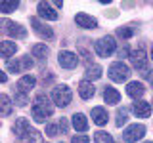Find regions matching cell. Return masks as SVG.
<instances>
[{
    "mask_svg": "<svg viewBox=\"0 0 153 143\" xmlns=\"http://www.w3.org/2000/svg\"><path fill=\"white\" fill-rule=\"evenodd\" d=\"M31 113H33V118H35L36 122H44L48 116H52V113H54V105L50 103V99L46 97V95H36L35 97V103H33L31 107Z\"/></svg>",
    "mask_w": 153,
    "mask_h": 143,
    "instance_id": "6da1fadb",
    "label": "cell"
},
{
    "mask_svg": "<svg viewBox=\"0 0 153 143\" xmlns=\"http://www.w3.org/2000/svg\"><path fill=\"white\" fill-rule=\"evenodd\" d=\"M117 48V42H115L113 36H102L100 40L94 42V50L100 57H109Z\"/></svg>",
    "mask_w": 153,
    "mask_h": 143,
    "instance_id": "7a4b0ae2",
    "label": "cell"
},
{
    "mask_svg": "<svg viewBox=\"0 0 153 143\" xmlns=\"http://www.w3.org/2000/svg\"><path fill=\"white\" fill-rule=\"evenodd\" d=\"M52 99H54V103L57 107H67V105L71 103V99H73V92H71V88L65 86V84L56 86L54 92H52Z\"/></svg>",
    "mask_w": 153,
    "mask_h": 143,
    "instance_id": "3957f363",
    "label": "cell"
},
{
    "mask_svg": "<svg viewBox=\"0 0 153 143\" xmlns=\"http://www.w3.org/2000/svg\"><path fill=\"white\" fill-rule=\"evenodd\" d=\"M128 76H130V69H128L123 61H117V63H113L109 67V78H111L113 82H124Z\"/></svg>",
    "mask_w": 153,
    "mask_h": 143,
    "instance_id": "277c9868",
    "label": "cell"
},
{
    "mask_svg": "<svg viewBox=\"0 0 153 143\" xmlns=\"http://www.w3.org/2000/svg\"><path fill=\"white\" fill-rule=\"evenodd\" d=\"M143 136H146V126H143V124H132V126H128L126 130L123 132V139L126 143H136L138 139H142Z\"/></svg>",
    "mask_w": 153,
    "mask_h": 143,
    "instance_id": "5b68a950",
    "label": "cell"
},
{
    "mask_svg": "<svg viewBox=\"0 0 153 143\" xmlns=\"http://www.w3.org/2000/svg\"><path fill=\"white\" fill-rule=\"evenodd\" d=\"M128 57H130V63H132L134 69L143 71V73L147 71V55H146V52H143L142 48H138V50H132Z\"/></svg>",
    "mask_w": 153,
    "mask_h": 143,
    "instance_id": "8992f818",
    "label": "cell"
},
{
    "mask_svg": "<svg viewBox=\"0 0 153 143\" xmlns=\"http://www.w3.org/2000/svg\"><path fill=\"white\" fill-rule=\"evenodd\" d=\"M33 67V61L31 57L25 55L21 57V59H8L6 61V69L12 71V73H21V71H29Z\"/></svg>",
    "mask_w": 153,
    "mask_h": 143,
    "instance_id": "52a82bcc",
    "label": "cell"
},
{
    "mask_svg": "<svg viewBox=\"0 0 153 143\" xmlns=\"http://www.w3.org/2000/svg\"><path fill=\"white\" fill-rule=\"evenodd\" d=\"M36 12H38V15L42 19H48V21H56V19L59 17L57 12L54 10V4H50V2H38Z\"/></svg>",
    "mask_w": 153,
    "mask_h": 143,
    "instance_id": "ba28073f",
    "label": "cell"
},
{
    "mask_svg": "<svg viewBox=\"0 0 153 143\" xmlns=\"http://www.w3.org/2000/svg\"><path fill=\"white\" fill-rule=\"evenodd\" d=\"M57 61H59V65L63 67V69H75V67L79 65V57H76L73 52H59Z\"/></svg>",
    "mask_w": 153,
    "mask_h": 143,
    "instance_id": "9c48e42d",
    "label": "cell"
},
{
    "mask_svg": "<svg viewBox=\"0 0 153 143\" xmlns=\"http://www.w3.org/2000/svg\"><path fill=\"white\" fill-rule=\"evenodd\" d=\"M4 32L10 35V36H16V38H25L27 36L25 29L21 25H17V23H13V21H4Z\"/></svg>",
    "mask_w": 153,
    "mask_h": 143,
    "instance_id": "30bf717a",
    "label": "cell"
},
{
    "mask_svg": "<svg viewBox=\"0 0 153 143\" xmlns=\"http://www.w3.org/2000/svg\"><path fill=\"white\" fill-rule=\"evenodd\" d=\"M75 23L79 27H82V29H96V27H98V21H96L92 15L84 13V12H80V13L75 15Z\"/></svg>",
    "mask_w": 153,
    "mask_h": 143,
    "instance_id": "8fae6325",
    "label": "cell"
},
{
    "mask_svg": "<svg viewBox=\"0 0 153 143\" xmlns=\"http://www.w3.org/2000/svg\"><path fill=\"white\" fill-rule=\"evenodd\" d=\"M31 130H33V128H31V124H29L27 118H17L16 124H13V133H16L19 139H23Z\"/></svg>",
    "mask_w": 153,
    "mask_h": 143,
    "instance_id": "7c38bea8",
    "label": "cell"
},
{
    "mask_svg": "<svg viewBox=\"0 0 153 143\" xmlns=\"http://www.w3.org/2000/svg\"><path fill=\"white\" fill-rule=\"evenodd\" d=\"M31 25H33V29H35V32L38 36H42V38H52L54 36V31H52L48 25H44V23H40L36 17L31 19Z\"/></svg>",
    "mask_w": 153,
    "mask_h": 143,
    "instance_id": "4fadbf2b",
    "label": "cell"
},
{
    "mask_svg": "<svg viewBox=\"0 0 153 143\" xmlns=\"http://www.w3.org/2000/svg\"><path fill=\"white\" fill-rule=\"evenodd\" d=\"M132 111H134V114H136L138 118H147L151 114V105L147 103V101H136L134 103V107H132Z\"/></svg>",
    "mask_w": 153,
    "mask_h": 143,
    "instance_id": "5bb4252c",
    "label": "cell"
},
{
    "mask_svg": "<svg viewBox=\"0 0 153 143\" xmlns=\"http://www.w3.org/2000/svg\"><path fill=\"white\" fill-rule=\"evenodd\" d=\"M94 92H96V88H94V84L90 82V80H82V82L79 84V94H80L82 99L94 97Z\"/></svg>",
    "mask_w": 153,
    "mask_h": 143,
    "instance_id": "9a60e30c",
    "label": "cell"
},
{
    "mask_svg": "<svg viewBox=\"0 0 153 143\" xmlns=\"http://www.w3.org/2000/svg\"><path fill=\"white\" fill-rule=\"evenodd\" d=\"M143 92H146V86H143L142 82H130L126 86V94L130 95V97H134V99H138V97H142L143 95Z\"/></svg>",
    "mask_w": 153,
    "mask_h": 143,
    "instance_id": "2e32d148",
    "label": "cell"
},
{
    "mask_svg": "<svg viewBox=\"0 0 153 143\" xmlns=\"http://www.w3.org/2000/svg\"><path fill=\"white\" fill-rule=\"evenodd\" d=\"M103 99H105V103H109V105H117L119 101H121V94H119L115 88H111V86H105Z\"/></svg>",
    "mask_w": 153,
    "mask_h": 143,
    "instance_id": "e0dca14e",
    "label": "cell"
},
{
    "mask_svg": "<svg viewBox=\"0 0 153 143\" xmlns=\"http://www.w3.org/2000/svg\"><path fill=\"white\" fill-rule=\"evenodd\" d=\"M17 52V44L12 40H4L2 44H0V54H2V57H6V61L12 57L13 54Z\"/></svg>",
    "mask_w": 153,
    "mask_h": 143,
    "instance_id": "ac0fdd59",
    "label": "cell"
},
{
    "mask_svg": "<svg viewBox=\"0 0 153 143\" xmlns=\"http://www.w3.org/2000/svg\"><path fill=\"white\" fill-rule=\"evenodd\" d=\"M73 128L76 132H86L88 130V118L82 113H75L73 114Z\"/></svg>",
    "mask_w": 153,
    "mask_h": 143,
    "instance_id": "d6986e66",
    "label": "cell"
},
{
    "mask_svg": "<svg viewBox=\"0 0 153 143\" xmlns=\"http://www.w3.org/2000/svg\"><path fill=\"white\" fill-rule=\"evenodd\" d=\"M35 76H31V74H25V76H21L19 78V82H17V92H23V94H27L29 90L35 86Z\"/></svg>",
    "mask_w": 153,
    "mask_h": 143,
    "instance_id": "ffe728a7",
    "label": "cell"
},
{
    "mask_svg": "<svg viewBox=\"0 0 153 143\" xmlns=\"http://www.w3.org/2000/svg\"><path fill=\"white\" fill-rule=\"evenodd\" d=\"M92 120H94V124H98V126H103V124L107 122V111H105L103 107H94L92 109Z\"/></svg>",
    "mask_w": 153,
    "mask_h": 143,
    "instance_id": "44dd1931",
    "label": "cell"
},
{
    "mask_svg": "<svg viewBox=\"0 0 153 143\" xmlns=\"http://www.w3.org/2000/svg\"><path fill=\"white\" fill-rule=\"evenodd\" d=\"M86 78L88 80H98L100 76H102V67L100 65H90L88 69H86Z\"/></svg>",
    "mask_w": 153,
    "mask_h": 143,
    "instance_id": "7402d4cb",
    "label": "cell"
},
{
    "mask_svg": "<svg viewBox=\"0 0 153 143\" xmlns=\"http://www.w3.org/2000/svg\"><path fill=\"white\" fill-rule=\"evenodd\" d=\"M17 6H19V4L16 2V0H0V12H4V13L16 12Z\"/></svg>",
    "mask_w": 153,
    "mask_h": 143,
    "instance_id": "603a6c76",
    "label": "cell"
},
{
    "mask_svg": "<svg viewBox=\"0 0 153 143\" xmlns=\"http://www.w3.org/2000/svg\"><path fill=\"white\" fill-rule=\"evenodd\" d=\"M0 107H2V114H4V116H8V114L12 113V101H10V97L6 94L0 95Z\"/></svg>",
    "mask_w": 153,
    "mask_h": 143,
    "instance_id": "cb8c5ba5",
    "label": "cell"
},
{
    "mask_svg": "<svg viewBox=\"0 0 153 143\" xmlns=\"http://www.w3.org/2000/svg\"><path fill=\"white\" fill-rule=\"evenodd\" d=\"M94 143H113V137L109 136L107 132H96L94 133Z\"/></svg>",
    "mask_w": 153,
    "mask_h": 143,
    "instance_id": "d4e9b609",
    "label": "cell"
},
{
    "mask_svg": "<svg viewBox=\"0 0 153 143\" xmlns=\"http://www.w3.org/2000/svg\"><path fill=\"white\" fill-rule=\"evenodd\" d=\"M31 52H33V55H35V57H40V59H44V57L48 55V48H46V44H35Z\"/></svg>",
    "mask_w": 153,
    "mask_h": 143,
    "instance_id": "484cf974",
    "label": "cell"
},
{
    "mask_svg": "<svg viewBox=\"0 0 153 143\" xmlns=\"http://www.w3.org/2000/svg\"><path fill=\"white\" fill-rule=\"evenodd\" d=\"M23 141L25 143H40V133H38L36 130H31L25 137H23Z\"/></svg>",
    "mask_w": 153,
    "mask_h": 143,
    "instance_id": "4316f807",
    "label": "cell"
},
{
    "mask_svg": "<svg viewBox=\"0 0 153 143\" xmlns=\"http://www.w3.org/2000/svg\"><path fill=\"white\" fill-rule=\"evenodd\" d=\"M117 35L121 36V38H130L134 35V29H130V27H121V29H117Z\"/></svg>",
    "mask_w": 153,
    "mask_h": 143,
    "instance_id": "83f0119b",
    "label": "cell"
},
{
    "mask_svg": "<svg viewBox=\"0 0 153 143\" xmlns=\"http://www.w3.org/2000/svg\"><path fill=\"white\" fill-rule=\"evenodd\" d=\"M126 109H119L117 111V126H123L124 122H126Z\"/></svg>",
    "mask_w": 153,
    "mask_h": 143,
    "instance_id": "f1b7e54d",
    "label": "cell"
},
{
    "mask_svg": "<svg viewBox=\"0 0 153 143\" xmlns=\"http://www.w3.org/2000/svg\"><path fill=\"white\" fill-rule=\"evenodd\" d=\"M27 101H29V97H27V94H23V92H16V103L17 105H27Z\"/></svg>",
    "mask_w": 153,
    "mask_h": 143,
    "instance_id": "f546056e",
    "label": "cell"
},
{
    "mask_svg": "<svg viewBox=\"0 0 153 143\" xmlns=\"http://www.w3.org/2000/svg\"><path fill=\"white\" fill-rule=\"evenodd\" d=\"M71 143H90V137L84 136V133H76L73 139H71Z\"/></svg>",
    "mask_w": 153,
    "mask_h": 143,
    "instance_id": "4dcf8cb0",
    "label": "cell"
},
{
    "mask_svg": "<svg viewBox=\"0 0 153 143\" xmlns=\"http://www.w3.org/2000/svg\"><path fill=\"white\" fill-rule=\"evenodd\" d=\"M46 136H50V137L57 136V126H56V124H48V126H46Z\"/></svg>",
    "mask_w": 153,
    "mask_h": 143,
    "instance_id": "1f68e13d",
    "label": "cell"
},
{
    "mask_svg": "<svg viewBox=\"0 0 153 143\" xmlns=\"http://www.w3.org/2000/svg\"><path fill=\"white\" fill-rule=\"evenodd\" d=\"M59 128L63 132H67V120H65V118H61V120H59Z\"/></svg>",
    "mask_w": 153,
    "mask_h": 143,
    "instance_id": "d6a6232c",
    "label": "cell"
},
{
    "mask_svg": "<svg viewBox=\"0 0 153 143\" xmlns=\"http://www.w3.org/2000/svg\"><path fill=\"white\" fill-rule=\"evenodd\" d=\"M0 80H2V82H6V80H8V76H6V73H2V74H0Z\"/></svg>",
    "mask_w": 153,
    "mask_h": 143,
    "instance_id": "836d02e7",
    "label": "cell"
},
{
    "mask_svg": "<svg viewBox=\"0 0 153 143\" xmlns=\"http://www.w3.org/2000/svg\"><path fill=\"white\" fill-rule=\"evenodd\" d=\"M151 57H153V48H151Z\"/></svg>",
    "mask_w": 153,
    "mask_h": 143,
    "instance_id": "e575fe53",
    "label": "cell"
},
{
    "mask_svg": "<svg viewBox=\"0 0 153 143\" xmlns=\"http://www.w3.org/2000/svg\"><path fill=\"white\" fill-rule=\"evenodd\" d=\"M146 143H153V141H146Z\"/></svg>",
    "mask_w": 153,
    "mask_h": 143,
    "instance_id": "d590c367",
    "label": "cell"
}]
</instances>
